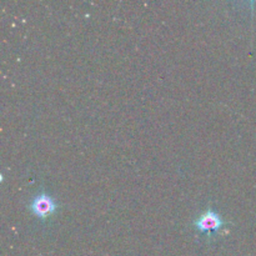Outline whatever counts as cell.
<instances>
[{
    "label": "cell",
    "instance_id": "2",
    "mask_svg": "<svg viewBox=\"0 0 256 256\" xmlns=\"http://www.w3.org/2000/svg\"><path fill=\"white\" fill-rule=\"evenodd\" d=\"M56 206L58 204L55 202V200L50 195L42 192L32 199V204H30V210L35 216L40 218V219H46L48 216L54 214Z\"/></svg>",
    "mask_w": 256,
    "mask_h": 256
},
{
    "label": "cell",
    "instance_id": "1",
    "mask_svg": "<svg viewBox=\"0 0 256 256\" xmlns=\"http://www.w3.org/2000/svg\"><path fill=\"white\" fill-rule=\"evenodd\" d=\"M194 225L200 232L212 234V232H215L219 229H222L224 225H226V222L222 220V218L216 212L209 209L204 214L200 215L199 219L195 220Z\"/></svg>",
    "mask_w": 256,
    "mask_h": 256
}]
</instances>
